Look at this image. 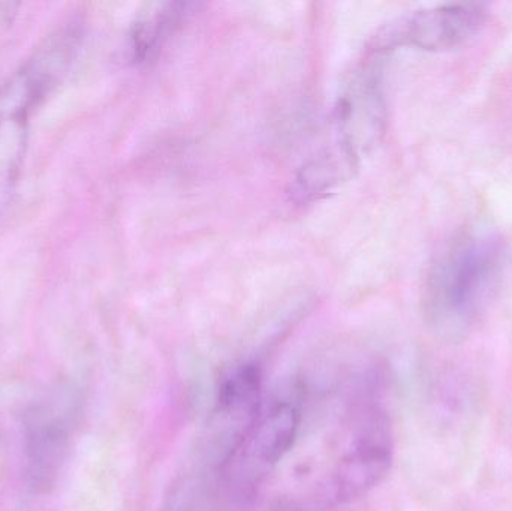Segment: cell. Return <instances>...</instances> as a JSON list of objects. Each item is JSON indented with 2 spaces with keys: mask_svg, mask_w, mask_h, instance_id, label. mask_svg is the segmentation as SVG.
<instances>
[{
  "mask_svg": "<svg viewBox=\"0 0 512 511\" xmlns=\"http://www.w3.org/2000/svg\"><path fill=\"white\" fill-rule=\"evenodd\" d=\"M191 3H156L143 12L131 32L132 59L138 63L149 62L159 48L180 26V21L191 14Z\"/></svg>",
  "mask_w": 512,
  "mask_h": 511,
  "instance_id": "obj_8",
  "label": "cell"
},
{
  "mask_svg": "<svg viewBox=\"0 0 512 511\" xmlns=\"http://www.w3.org/2000/svg\"><path fill=\"white\" fill-rule=\"evenodd\" d=\"M303 423V402L298 390L280 396L264 407L249 428L245 440L221 476L224 498L245 503L262 480L289 455Z\"/></svg>",
  "mask_w": 512,
  "mask_h": 511,
  "instance_id": "obj_3",
  "label": "cell"
},
{
  "mask_svg": "<svg viewBox=\"0 0 512 511\" xmlns=\"http://www.w3.org/2000/svg\"><path fill=\"white\" fill-rule=\"evenodd\" d=\"M77 416V398L65 390L36 402L24 413V476L35 494L56 488L71 450Z\"/></svg>",
  "mask_w": 512,
  "mask_h": 511,
  "instance_id": "obj_4",
  "label": "cell"
},
{
  "mask_svg": "<svg viewBox=\"0 0 512 511\" xmlns=\"http://www.w3.org/2000/svg\"><path fill=\"white\" fill-rule=\"evenodd\" d=\"M507 248L496 231L471 227L442 248L424 285V311L444 338H465L498 294Z\"/></svg>",
  "mask_w": 512,
  "mask_h": 511,
  "instance_id": "obj_1",
  "label": "cell"
},
{
  "mask_svg": "<svg viewBox=\"0 0 512 511\" xmlns=\"http://www.w3.org/2000/svg\"><path fill=\"white\" fill-rule=\"evenodd\" d=\"M381 390L378 375L364 378L358 386L330 471L316 489L315 501L324 509L363 497L385 479L393 465V423L382 404Z\"/></svg>",
  "mask_w": 512,
  "mask_h": 511,
  "instance_id": "obj_2",
  "label": "cell"
},
{
  "mask_svg": "<svg viewBox=\"0 0 512 511\" xmlns=\"http://www.w3.org/2000/svg\"><path fill=\"white\" fill-rule=\"evenodd\" d=\"M30 116L29 111L0 105V216L20 179Z\"/></svg>",
  "mask_w": 512,
  "mask_h": 511,
  "instance_id": "obj_7",
  "label": "cell"
},
{
  "mask_svg": "<svg viewBox=\"0 0 512 511\" xmlns=\"http://www.w3.org/2000/svg\"><path fill=\"white\" fill-rule=\"evenodd\" d=\"M264 375L259 363L234 366L221 378L213 413L234 422L251 423L262 408Z\"/></svg>",
  "mask_w": 512,
  "mask_h": 511,
  "instance_id": "obj_6",
  "label": "cell"
},
{
  "mask_svg": "<svg viewBox=\"0 0 512 511\" xmlns=\"http://www.w3.org/2000/svg\"><path fill=\"white\" fill-rule=\"evenodd\" d=\"M486 18V6L481 3H448L415 12L396 24L390 38L394 44L421 50H454L474 38Z\"/></svg>",
  "mask_w": 512,
  "mask_h": 511,
  "instance_id": "obj_5",
  "label": "cell"
},
{
  "mask_svg": "<svg viewBox=\"0 0 512 511\" xmlns=\"http://www.w3.org/2000/svg\"><path fill=\"white\" fill-rule=\"evenodd\" d=\"M273 511H301V509L294 503H279Z\"/></svg>",
  "mask_w": 512,
  "mask_h": 511,
  "instance_id": "obj_9",
  "label": "cell"
}]
</instances>
